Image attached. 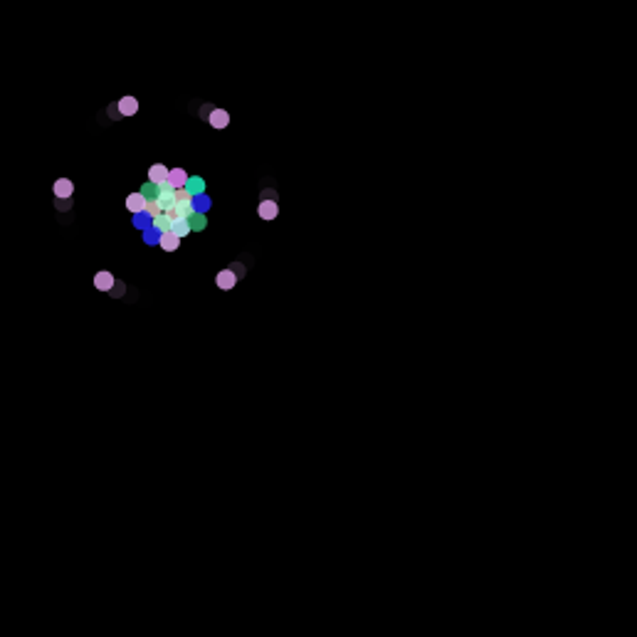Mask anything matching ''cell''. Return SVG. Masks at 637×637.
I'll list each match as a JSON object with an SVG mask.
<instances>
[{"instance_id":"277c9868","label":"cell","mask_w":637,"mask_h":637,"mask_svg":"<svg viewBox=\"0 0 637 637\" xmlns=\"http://www.w3.org/2000/svg\"><path fill=\"white\" fill-rule=\"evenodd\" d=\"M94 287L99 291H112L114 289V274L107 272V269L96 272V274H94Z\"/></svg>"},{"instance_id":"ba28073f","label":"cell","mask_w":637,"mask_h":637,"mask_svg":"<svg viewBox=\"0 0 637 637\" xmlns=\"http://www.w3.org/2000/svg\"><path fill=\"white\" fill-rule=\"evenodd\" d=\"M72 193H74V183H72L69 178L55 180V195H57V198H69Z\"/></svg>"},{"instance_id":"4fadbf2b","label":"cell","mask_w":637,"mask_h":637,"mask_svg":"<svg viewBox=\"0 0 637 637\" xmlns=\"http://www.w3.org/2000/svg\"><path fill=\"white\" fill-rule=\"evenodd\" d=\"M193 195H203V190H205V183H203V178H188V185H185Z\"/></svg>"},{"instance_id":"7a4b0ae2","label":"cell","mask_w":637,"mask_h":637,"mask_svg":"<svg viewBox=\"0 0 637 637\" xmlns=\"http://www.w3.org/2000/svg\"><path fill=\"white\" fill-rule=\"evenodd\" d=\"M158 245H161L166 252H175V250L180 247V235H175L173 230L161 232V237H158Z\"/></svg>"},{"instance_id":"9c48e42d","label":"cell","mask_w":637,"mask_h":637,"mask_svg":"<svg viewBox=\"0 0 637 637\" xmlns=\"http://www.w3.org/2000/svg\"><path fill=\"white\" fill-rule=\"evenodd\" d=\"M188 178H190V175L185 173L183 168H171V173H168V183H171L173 188H185V185H188Z\"/></svg>"},{"instance_id":"6da1fadb","label":"cell","mask_w":637,"mask_h":637,"mask_svg":"<svg viewBox=\"0 0 637 637\" xmlns=\"http://www.w3.org/2000/svg\"><path fill=\"white\" fill-rule=\"evenodd\" d=\"M146 205H148V198H146L141 190H139V193H131V195L126 198V210H129V213H134V215L146 213Z\"/></svg>"},{"instance_id":"3957f363","label":"cell","mask_w":637,"mask_h":637,"mask_svg":"<svg viewBox=\"0 0 637 637\" xmlns=\"http://www.w3.org/2000/svg\"><path fill=\"white\" fill-rule=\"evenodd\" d=\"M207 124H210L213 129H225V126L230 124V114H228L225 109H210Z\"/></svg>"},{"instance_id":"52a82bcc","label":"cell","mask_w":637,"mask_h":637,"mask_svg":"<svg viewBox=\"0 0 637 637\" xmlns=\"http://www.w3.org/2000/svg\"><path fill=\"white\" fill-rule=\"evenodd\" d=\"M139 112V101H136V96H124L121 101H119V114L121 116H134Z\"/></svg>"},{"instance_id":"30bf717a","label":"cell","mask_w":637,"mask_h":637,"mask_svg":"<svg viewBox=\"0 0 637 637\" xmlns=\"http://www.w3.org/2000/svg\"><path fill=\"white\" fill-rule=\"evenodd\" d=\"M168 168L166 166H161V163H156V166H151L148 168V180H153V183H166L168 180Z\"/></svg>"},{"instance_id":"8992f818","label":"cell","mask_w":637,"mask_h":637,"mask_svg":"<svg viewBox=\"0 0 637 637\" xmlns=\"http://www.w3.org/2000/svg\"><path fill=\"white\" fill-rule=\"evenodd\" d=\"M215 282H218V287H220V289H232V287H235V282H237V274H235L232 269H223V272H218Z\"/></svg>"},{"instance_id":"9a60e30c","label":"cell","mask_w":637,"mask_h":637,"mask_svg":"<svg viewBox=\"0 0 637 637\" xmlns=\"http://www.w3.org/2000/svg\"><path fill=\"white\" fill-rule=\"evenodd\" d=\"M146 213H148L151 218H156V215H161V213H163V205L158 203V198L148 200V205H146Z\"/></svg>"},{"instance_id":"7c38bea8","label":"cell","mask_w":637,"mask_h":637,"mask_svg":"<svg viewBox=\"0 0 637 637\" xmlns=\"http://www.w3.org/2000/svg\"><path fill=\"white\" fill-rule=\"evenodd\" d=\"M141 193H144L148 200H153V198H158L161 195V183H153V180H148L144 188H141Z\"/></svg>"},{"instance_id":"5bb4252c","label":"cell","mask_w":637,"mask_h":637,"mask_svg":"<svg viewBox=\"0 0 637 637\" xmlns=\"http://www.w3.org/2000/svg\"><path fill=\"white\" fill-rule=\"evenodd\" d=\"M188 223H190V228H193V232H198V230H205V215L203 213H193L190 218H188Z\"/></svg>"},{"instance_id":"8fae6325","label":"cell","mask_w":637,"mask_h":637,"mask_svg":"<svg viewBox=\"0 0 637 637\" xmlns=\"http://www.w3.org/2000/svg\"><path fill=\"white\" fill-rule=\"evenodd\" d=\"M171 230L175 235H180V237H185V235H190L193 228H190V223H188V218H180V220H175L173 225H171Z\"/></svg>"},{"instance_id":"5b68a950","label":"cell","mask_w":637,"mask_h":637,"mask_svg":"<svg viewBox=\"0 0 637 637\" xmlns=\"http://www.w3.org/2000/svg\"><path fill=\"white\" fill-rule=\"evenodd\" d=\"M257 215H260L262 220H274L279 215V205L274 203V200H262L260 207H257Z\"/></svg>"}]
</instances>
